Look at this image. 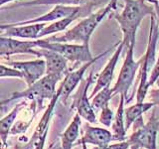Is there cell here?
<instances>
[{
  "label": "cell",
  "instance_id": "obj_1",
  "mask_svg": "<svg viewBox=\"0 0 159 149\" xmlns=\"http://www.w3.org/2000/svg\"><path fill=\"white\" fill-rule=\"evenodd\" d=\"M155 14L154 5H147L140 0H124V8L120 14H114L113 18L119 24L123 34L122 44L124 48H128L131 44H135L136 32L143 18L147 15Z\"/></svg>",
  "mask_w": 159,
  "mask_h": 149
},
{
  "label": "cell",
  "instance_id": "obj_2",
  "mask_svg": "<svg viewBox=\"0 0 159 149\" xmlns=\"http://www.w3.org/2000/svg\"><path fill=\"white\" fill-rule=\"evenodd\" d=\"M159 38V21L156 13L150 15V29H149V37L147 50L144 56L140 59L141 64L139 68V84L136 93L137 102H143L149 88L148 73L151 72L153 65L156 62V45Z\"/></svg>",
  "mask_w": 159,
  "mask_h": 149
},
{
  "label": "cell",
  "instance_id": "obj_3",
  "mask_svg": "<svg viewBox=\"0 0 159 149\" xmlns=\"http://www.w3.org/2000/svg\"><path fill=\"white\" fill-rule=\"evenodd\" d=\"M111 12V9L107 5L102 7L98 11L89 14L76 26L61 35V36H52L46 40L50 42H60V43H80V44H89L93 33L98 26L103 18Z\"/></svg>",
  "mask_w": 159,
  "mask_h": 149
},
{
  "label": "cell",
  "instance_id": "obj_4",
  "mask_svg": "<svg viewBox=\"0 0 159 149\" xmlns=\"http://www.w3.org/2000/svg\"><path fill=\"white\" fill-rule=\"evenodd\" d=\"M65 77L59 74H45L43 78L38 79L33 84L29 86L26 89L16 92L11 94L9 98L1 102V104H8L13 101L26 98L32 101L41 108L44 99H52L57 93L56 86L60 81H63Z\"/></svg>",
  "mask_w": 159,
  "mask_h": 149
},
{
  "label": "cell",
  "instance_id": "obj_5",
  "mask_svg": "<svg viewBox=\"0 0 159 149\" xmlns=\"http://www.w3.org/2000/svg\"><path fill=\"white\" fill-rule=\"evenodd\" d=\"M133 124L136 128L126 140L129 144V149H157L156 139L159 131V118L156 117L155 113H152L146 124L143 122L142 116Z\"/></svg>",
  "mask_w": 159,
  "mask_h": 149
},
{
  "label": "cell",
  "instance_id": "obj_6",
  "mask_svg": "<svg viewBox=\"0 0 159 149\" xmlns=\"http://www.w3.org/2000/svg\"><path fill=\"white\" fill-rule=\"evenodd\" d=\"M37 47L52 50L61 54L68 61L75 63H87L93 60L89 44L50 42L46 39H37Z\"/></svg>",
  "mask_w": 159,
  "mask_h": 149
},
{
  "label": "cell",
  "instance_id": "obj_7",
  "mask_svg": "<svg viewBox=\"0 0 159 149\" xmlns=\"http://www.w3.org/2000/svg\"><path fill=\"white\" fill-rule=\"evenodd\" d=\"M134 46L135 44H131L126 50V55L125 58H124L123 65L120 69V73H119V76L117 78V81L114 84L113 88V93L114 96L116 93L119 94H123L124 97H126L128 94L129 88H131L134 78L136 76V72L137 70L140 68V64H141V60L139 61H134Z\"/></svg>",
  "mask_w": 159,
  "mask_h": 149
},
{
  "label": "cell",
  "instance_id": "obj_8",
  "mask_svg": "<svg viewBox=\"0 0 159 149\" xmlns=\"http://www.w3.org/2000/svg\"><path fill=\"white\" fill-rule=\"evenodd\" d=\"M61 92H62V87L60 86L59 88L57 89V93L54 96V97L52 99H50L49 106L46 111H45L41 119H40L36 129H35L34 134L31 138V141H30L29 145H28V146H33V149H44L45 141H46L48 130H49V123H50V120H51L54 107L60 99Z\"/></svg>",
  "mask_w": 159,
  "mask_h": 149
},
{
  "label": "cell",
  "instance_id": "obj_9",
  "mask_svg": "<svg viewBox=\"0 0 159 149\" xmlns=\"http://www.w3.org/2000/svg\"><path fill=\"white\" fill-rule=\"evenodd\" d=\"M8 66L21 73L22 79L26 82L28 87L46 74V62L42 58L33 61H11L8 62Z\"/></svg>",
  "mask_w": 159,
  "mask_h": 149
},
{
  "label": "cell",
  "instance_id": "obj_10",
  "mask_svg": "<svg viewBox=\"0 0 159 149\" xmlns=\"http://www.w3.org/2000/svg\"><path fill=\"white\" fill-rule=\"evenodd\" d=\"M112 49L113 48H111L109 50H107V51L102 53L101 55H98V57L93 58V60H92V61L84 63L81 68L77 70V71L68 72L66 76H65V78L63 79L62 84H61L62 92H61V96H60V99H59V101H61L63 103L66 102L67 99L69 98V97L71 96V93L74 92V89L78 87V84L82 82L83 77H84V73H86L87 70L89 67H91L93 63H96L98 60L101 59L102 56L108 54Z\"/></svg>",
  "mask_w": 159,
  "mask_h": 149
},
{
  "label": "cell",
  "instance_id": "obj_11",
  "mask_svg": "<svg viewBox=\"0 0 159 149\" xmlns=\"http://www.w3.org/2000/svg\"><path fill=\"white\" fill-rule=\"evenodd\" d=\"M93 74L88 78V79L84 83L82 82L81 88L79 89L76 97H75L74 103L72 108H76L77 112L80 114V116L84 118L89 123H96L97 122V116L92 106V103L89 102V97L88 96V89L89 87L93 83Z\"/></svg>",
  "mask_w": 159,
  "mask_h": 149
},
{
  "label": "cell",
  "instance_id": "obj_12",
  "mask_svg": "<svg viewBox=\"0 0 159 149\" xmlns=\"http://www.w3.org/2000/svg\"><path fill=\"white\" fill-rule=\"evenodd\" d=\"M35 56L46 62V74H59L65 77L68 71V60L61 54L44 48L35 49Z\"/></svg>",
  "mask_w": 159,
  "mask_h": 149
},
{
  "label": "cell",
  "instance_id": "obj_13",
  "mask_svg": "<svg viewBox=\"0 0 159 149\" xmlns=\"http://www.w3.org/2000/svg\"><path fill=\"white\" fill-rule=\"evenodd\" d=\"M37 40H17L16 38L0 36V56H11L16 54L35 55Z\"/></svg>",
  "mask_w": 159,
  "mask_h": 149
},
{
  "label": "cell",
  "instance_id": "obj_14",
  "mask_svg": "<svg viewBox=\"0 0 159 149\" xmlns=\"http://www.w3.org/2000/svg\"><path fill=\"white\" fill-rule=\"evenodd\" d=\"M83 6H69V5H55V7L49 11L48 13L41 15V16L25 20V21H20L17 23H7L11 26H18V25H28V24H36V23H48V22H55L57 20L66 18L71 16L73 14H76L82 10Z\"/></svg>",
  "mask_w": 159,
  "mask_h": 149
},
{
  "label": "cell",
  "instance_id": "obj_15",
  "mask_svg": "<svg viewBox=\"0 0 159 149\" xmlns=\"http://www.w3.org/2000/svg\"><path fill=\"white\" fill-rule=\"evenodd\" d=\"M123 48H124V46H123L122 42H119L117 44L116 49V51H114L113 55L111 57V59L108 60L107 66L103 68L102 73L98 76L96 87L93 88V91L91 93V96H89V99H91L92 97H93L94 94H96L98 91H101L102 88L107 87V86H111V83L113 79L114 70H116V64L119 60V57L121 56Z\"/></svg>",
  "mask_w": 159,
  "mask_h": 149
},
{
  "label": "cell",
  "instance_id": "obj_16",
  "mask_svg": "<svg viewBox=\"0 0 159 149\" xmlns=\"http://www.w3.org/2000/svg\"><path fill=\"white\" fill-rule=\"evenodd\" d=\"M46 26V23H36L28 25L11 26L8 24H0V30L4 31V36L16 39L37 40L40 32Z\"/></svg>",
  "mask_w": 159,
  "mask_h": 149
},
{
  "label": "cell",
  "instance_id": "obj_17",
  "mask_svg": "<svg viewBox=\"0 0 159 149\" xmlns=\"http://www.w3.org/2000/svg\"><path fill=\"white\" fill-rule=\"evenodd\" d=\"M113 141L112 133L106 128L93 127L86 125L84 133L82 139L75 145H82V144H93L96 146H103Z\"/></svg>",
  "mask_w": 159,
  "mask_h": 149
},
{
  "label": "cell",
  "instance_id": "obj_18",
  "mask_svg": "<svg viewBox=\"0 0 159 149\" xmlns=\"http://www.w3.org/2000/svg\"><path fill=\"white\" fill-rule=\"evenodd\" d=\"M124 102H125V97L120 94V102L117 107V111L114 114L113 121L111 124L112 129V137L113 141H125L126 137V129L125 124H124Z\"/></svg>",
  "mask_w": 159,
  "mask_h": 149
},
{
  "label": "cell",
  "instance_id": "obj_19",
  "mask_svg": "<svg viewBox=\"0 0 159 149\" xmlns=\"http://www.w3.org/2000/svg\"><path fill=\"white\" fill-rule=\"evenodd\" d=\"M81 116L77 112L75 114L72 122L69 124L62 135H61V148L62 149H72L75 146V142L79 137L80 127H81L82 120Z\"/></svg>",
  "mask_w": 159,
  "mask_h": 149
},
{
  "label": "cell",
  "instance_id": "obj_20",
  "mask_svg": "<svg viewBox=\"0 0 159 149\" xmlns=\"http://www.w3.org/2000/svg\"><path fill=\"white\" fill-rule=\"evenodd\" d=\"M25 106V102H22L15 106L13 109L5 116L0 118V142L7 145V138L11 132L12 126L16 120L19 112Z\"/></svg>",
  "mask_w": 159,
  "mask_h": 149
},
{
  "label": "cell",
  "instance_id": "obj_21",
  "mask_svg": "<svg viewBox=\"0 0 159 149\" xmlns=\"http://www.w3.org/2000/svg\"><path fill=\"white\" fill-rule=\"evenodd\" d=\"M154 106H155V104L151 102H137L127 108H124V124H125L126 131L134 123V121L142 116V114L144 112L148 111L149 109Z\"/></svg>",
  "mask_w": 159,
  "mask_h": 149
},
{
  "label": "cell",
  "instance_id": "obj_22",
  "mask_svg": "<svg viewBox=\"0 0 159 149\" xmlns=\"http://www.w3.org/2000/svg\"><path fill=\"white\" fill-rule=\"evenodd\" d=\"M98 0H31V1L17 4V6L27 5H69V6H84L93 4L97 5Z\"/></svg>",
  "mask_w": 159,
  "mask_h": 149
},
{
  "label": "cell",
  "instance_id": "obj_23",
  "mask_svg": "<svg viewBox=\"0 0 159 149\" xmlns=\"http://www.w3.org/2000/svg\"><path fill=\"white\" fill-rule=\"evenodd\" d=\"M114 97L113 88L111 86H107L102 88L101 91H98L94 97H92V106L94 111H102L103 107L108 106L109 101Z\"/></svg>",
  "mask_w": 159,
  "mask_h": 149
},
{
  "label": "cell",
  "instance_id": "obj_24",
  "mask_svg": "<svg viewBox=\"0 0 159 149\" xmlns=\"http://www.w3.org/2000/svg\"><path fill=\"white\" fill-rule=\"evenodd\" d=\"M113 117H114L113 111L107 106L102 109L101 115H99V122L103 124L104 126L111 127L112 124V121H113Z\"/></svg>",
  "mask_w": 159,
  "mask_h": 149
},
{
  "label": "cell",
  "instance_id": "obj_25",
  "mask_svg": "<svg viewBox=\"0 0 159 149\" xmlns=\"http://www.w3.org/2000/svg\"><path fill=\"white\" fill-rule=\"evenodd\" d=\"M0 78H16L22 79V74L16 69L0 64Z\"/></svg>",
  "mask_w": 159,
  "mask_h": 149
},
{
  "label": "cell",
  "instance_id": "obj_26",
  "mask_svg": "<svg viewBox=\"0 0 159 149\" xmlns=\"http://www.w3.org/2000/svg\"><path fill=\"white\" fill-rule=\"evenodd\" d=\"M159 78V55H158V58L156 59V62L155 65L153 66L150 74L148 77V83H149V86H152L156 83V81Z\"/></svg>",
  "mask_w": 159,
  "mask_h": 149
},
{
  "label": "cell",
  "instance_id": "obj_27",
  "mask_svg": "<svg viewBox=\"0 0 159 149\" xmlns=\"http://www.w3.org/2000/svg\"><path fill=\"white\" fill-rule=\"evenodd\" d=\"M129 144L128 142L125 141H117V143L114 144H107L103 146H96L93 149H128Z\"/></svg>",
  "mask_w": 159,
  "mask_h": 149
},
{
  "label": "cell",
  "instance_id": "obj_28",
  "mask_svg": "<svg viewBox=\"0 0 159 149\" xmlns=\"http://www.w3.org/2000/svg\"><path fill=\"white\" fill-rule=\"evenodd\" d=\"M149 94H150L151 102L155 104V106H159V88L158 89H151V91L149 92Z\"/></svg>",
  "mask_w": 159,
  "mask_h": 149
},
{
  "label": "cell",
  "instance_id": "obj_29",
  "mask_svg": "<svg viewBox=\"0 0 159 149\" xmlns=\"http://www.w3.org/2000/svg\"><path fill=\"white\" fill-rule=\"evenodd\" d=\"M146 1L150 2L154 5V8H155V12H156V15H157V18H158V21H159V4L156 0H146Z\"/></svg>",
  "mask_w": 159,
  "mask_h": 149
},
{
  "label": "cell",
  "instance_id": "obj_30",
  "mask_svg": "<svg viewBox=\"0 0 159 149\" xmlns=\"http://www.w3.org/2000/svg\"><path fill=\"white\" fill-rule=\"evenodd\" d=\"M116 5H117V0H109L107 6L111 9V11L114 9H116Z\"/></svg>",
  "mask_w": 159,
  "mask_h": 149
},
{
  "label": "cell",
  "instance_id": "obj_31",
  "mask_svg": "<svg viewBox=\"0 0 159 149\" xmlns=\"http://www.w3.org/2000/svg\"><path fill=\"white\" fill-rule=\"evenodd\" d=\"M5 106H6V104H1V103H0V118L3 117L2 115L4 114L5 111H6V107H5Z\"/></svg>",
  "mask_w": 159,
  "mask_h": 149
},
{
  "label": "cell",
  "instance_id": "obj_32",
  "mask_svg": "<svg viewBox=\"0 0 159 149\" xmlns=\"http://www.w3.org/2000/svg\"><path fill=\"white\" fill-rule=\"evenodd\" d=\"M13 1H15V0H0V7L3 6V5H5V4L9 3V2H13Z\"/></svg>",
  "mask_w": 159,
  "mask_h": 149
},
{
  "label": "cell",
  "instance_id": "obj_33",
  "mask_svg": "<svg viewBox=\"0 0 159 149\" xmlns=\"http://www.w3.org/2000/svg\"><path fill=\"white\" fill-rule=\"evenodd\" d=\"M49 149H62V148L60 145H58V144H54V145H52Z\"/></svg>",
  "mask_w": 159,
  "mask_h": 149
},
{
  "label": "cell",
  "instance_id": "obj_34",
  "mask_svg": "<svg viewBox=\"0 0 159 149\" xmlns=\"http://www.w3.org/2000/svg\"><path fill=\"white\" fill-rule=\"evenodd\" d=\"M82 146H83V149H88L87 144H82Z\"/></svg>",
  "mask_w": 159,
  "mask_h": 149
},
{
  "label": "cell",
  "instance_id": "obj_35",
  "mask_svg": "<svg viewBox=\"0 0 159 149\" xmlns=\"http://www.w3.org/2000/svg\"><path fill=\"white\" fill-rule=\"evenodd\" d=\"M140 1H142V2H145V0H140Z\"/></svg>",
  "mask_w": 159,
  "mask_h": 149
},
{
  "label": "cell",
  "instance_id": "obj_36",
  "mask_svg": "<svg viewBox=\"0 0 159 149\" xmlns=\"http://www.w3.org/2000/svg\"><path fill=\"white\" fill-rule=\"evenodd\" d=\"M157 2H158V4H159V0H157Z\"/></svg>",
  "mask_w": 159,
  "mask_h": 149
},
{
  "label": "cell",
  "instance_id": "obj_37",
  "mask_svg": "<svg viewBox=\"0 0 159 149\" xmlns=\"http://www.w3.org/2000/svg\"><path fill=\"white\" fill-rule=\"evenodd\" d=\"M139 149H143V148H139Z\"/></svg>",
  "mask_w": 159,
  "mask_h": 149
}]
</instances>
